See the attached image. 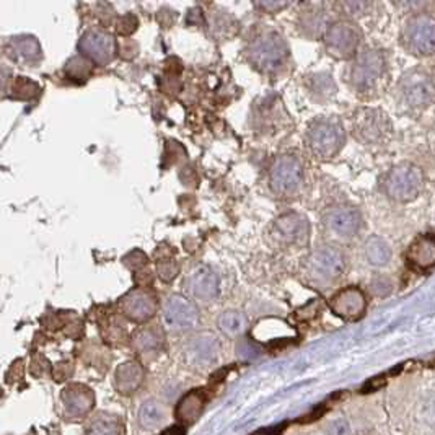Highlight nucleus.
<instances>
[{"instance_id":"7","label":"nucleus","mask_w":435,"mask_h":435,"mask_svg":"<svg viewBox=\"0 0 435 435\" xmlns=\"http://www.w3.org/2000/svg\"><path fill=\"white\" fill-rule=\"evenodd\" d=\"M424 177L419 166L400 163L393 166L382 177V191L396 202H411L423 191Z\"/></svg>"},{"instance_id":"22","label":"nucleus","mask_w":435,"mask_h":435,"mask_svg":"<svg viewBox=\"0 0 435 435\" xmlns=\"http://www.w3.org/2000/svg\"><path fill=\"white\" fill-rule=\"evenodd\" d=\"M145 378L142 365L139 362H124L119 365L118 370L114 373V387L121 395L129 396L134 391H137Z\"/></svg>"},{"instance_id":"40","label":"nucleus","mask_w":435,"mask_h":435,"mask_svg":"<svg viewBox=\"0 0 435 435\" xmlns=\"http://www.w3.org/2000/svg\"><path fill=\"white\" fill-rule=\"evenodd\" d=\"M290 3L289 2H259L256 3L258 8H261V10H265L267 13H277L281 12L282 8H287Z\"/></svg>"},{"instance_id":"19","label":"nucleus","mask_w":435,"mask_h":435,"mask_svg":"<svg viewBox=\"0 0 435 435\" xmlns=\"http://www.w3.org/2000/svg\"><path fill=\"white\" fill-rule=\"evenodd\" d=\"M62 402L67 419H80L90 413L95 405L94 391L80 383H72L64 388Z\"/></svg>"},{"instance_id":"4","label":"nucleus","mask_w":435,"mask_h":435,"mask_svg":"<svg viewBox=\"0 0 435 435\" xmlns=\"http://www.w3.org/2000/svg\"><path fill=\"white\" fill-rule=\"evenodd\" d=\"M308 150L318 160H331L346 143V131L337 116H320L308 124L305 134Z\"/></svg>"},{"instance_id":"26","label":"nucleus","mask_w":435,"mask_h":435,"mask_svg":"<svg viewBox=\"0 0 435 435\" xmlns=\"http://www.w3.org/2000/svg\"><path fill=\"white\" fill-rule=\"evenodd\" d=\"M87 435H124L123 420L118 416L101 413L90 423Z\"/></svg>"},{"instance_id":"15","label":"nucleus","mask_w":435,"mask_h":435,"mask_svg":"<svg viewBox=\"0 0 435 435\" xmlns=\"http://www.w3.org/2000/svg\"><path fill=\"white\" fill-rule=\"evenodd\" d=\"M78 51L96 66H106L116 55V41L108 31L89 30L78 41Z\"/></svg>"},{"instance_id":"30","label":"nucleus","mask_w":435,"mask_h":435,"mask_svg":"<svg viewBox=\"0 0 435 435\" xmlns=\"http://www.w3.org/2000/svg\"><path fill=\"white\" fill-rule=\"evenodd\" d=\"M139 420H141L142 427L157 429L165 420L163 405L157 401H147L139 411Z\"/></svg>"},{"instance_id":"14","label":"nucleus","mask_w":435,"mask_h":435,"mask_svg":"<svg viewBox=\"0 0 435 435\" xmlns=\"http://www.w3.org/2000/svg\"><path fill=\"white\" fill-rule=\"evenodd\" d=\"M119 308L127 320L134 323H147L155 317L159 302H157V295L152 290L137 287V289L129 290L126 295H123L119 300Z\"/></svg>"},{"instance_id":"27","label":"nucleus","mask_w":435,"mask_h":435,"mask_svg":"<svg viewBox=\"0 0 435 435\" xmlns=\"http://www.w3.org/2000/svg\"><path fill=\"white\" fill-rule=\"evenodd\" d=\"M217 325H219V330L224 332V335L235 337L245 332V330L248 328V320L242 312L229 310V312L220 314L219 320H217Z\"/></svg>"},{"instance_id":"28","label":"nucleus","mask_w":435,"mask_h":435,"mask_svg":"<svg viewBox=\"0 0 435 435\" xmlns=\"http://www.w3.org/2000/svg\"><path fill=\"white\" fill-rule=\"evenodd\" d=\"M364 254L372 266H385L391 258V249L378 237H370L364 245Z\"/></svg>"},{"instance_id":"29","label":"nucleus","mask_w":435,"mask_h":435,"mask_svg":"<svg viewBox=\"0 0 435 435\" xmlns=\"http://www.w3.org/2000/svg\"><path fill=\"white\" fill-rule=\"evenodd\" d=\"M307 87L314 98L328 100L336 94L335 82H332V77L328 76V73H313V76L307 77Z\"/></svg>"},{"instance_id":"35","label":"nucleus","mask_w":435,"mask_h":435,"mask_svg":"<svg viewBox=\"0 0 435 435\" xmlns=\"http://www.w3.org/2000/svg\"><path fill=\"white\" fill-rule=\"evenodd\" d=\"M137 26H139L137 18L131 15V13H126V15L119 17L118 21H116V31H118V35H121V36L132 35L134 31L137 30Z\"/></svg>"},{"instance_id":"34","label":"nucleus","mask_w":435,"mask_h":435,"mask_svg":"<svg viewBox=\"0 0 435 435\" xmlns=\"http://www.w3.org/2000/svg\"><path fill=\"white\" fill-rule=\"evenodd\" d=\"M212 28H214V31L217 35L220 36V38H227V36L230 35H237L238 31V23L237 20H233L229 15V12H217V15L214 17V21H212Z\"/></svg>"},{"instance_id":"11","label":"nucleus","mask_w":435,"mask_h":435,"mask_svg":"<svg viewBox=\"0 0 435 435\" xmlns=\"http://www.w3.org/2000/svg\"><path fill=\"white\" fill-rule=\"evenodd\" d=\"M269 237L272 245L285 249L292 247H303L310 238V222L303 214L289 212L277 217L271 227Z\"/></svg>"},{"instance_id":"37","label":"nucleus","mask_w":435,"mask_h":435,"mask_svg":"<svg viewBox=\"0 0 435 435\" xmlns=\"http://www.w3.org/2000/svg\"><path fill=\"white\" fill-rule=\"evenodd\" d=\"M123 261H124V265H126L127 267H131V269H137V267H142L147 265V256L142 251H139V249H134L132 253H129L127 256H124Z\"/></svg>"},{"instance_id":"10","label":"nucleus","mask_w":435,"mask_h":435,"mask_svg":"<svg viewBox=\"0 0 435 435\" xmlns=\"http://www.w3.org/2000/svg\"><path fill=\"white\" fill-rule=\"evenodd\" d=\"M360 39H362V33L359 26L347 20L331 23L323 36L326 53L339 61L354 59L357 55Z\"/></svg>"},{"instance_id":"1","label":"nucleus","mask_w":435,"mask_h":435,"mask_svg":"<svg viewBox=\"0 0 435 435\" xmlns=\"http://www.w3.org/2000/svg\"><path fill=\"white\" fill-rule=\"evenodd\" d=\"M248 62L258 72L266 76H277L289 62V44L279 31L271 26H259L249 36L245 48Z\"/></svg>"},{"instance_id":"31","label":"nucleus","mask_w":435,"mask_h":435,"mask_svg":"<svg viewBox=\"0 0 435 435\" xmlns=\"http://www.w3.org/2000/svg\"><path fill=\"white\" fill-rule=\"evenodd\" d=\"M39 94H41V87L36 82L31 80V78L17 77L15 80L12 82L10 98L13 100L30 101V100H35Z\"/></svg>"},{"instance_id":"5","label":"nucleus","mask_w":435,"mask_h":435,"mask_svg":"<svg viewBox=\"0 0 435 435\" xmlns=\"http://www.w3.org/2000/svg\"><path fill=\"white\" fill-rule=\"evenodd\" d=\"M305 166L302 159L294 154L277 155L269 170L271 191L279 199H292L302 191Z\"/></svg>"},{"instance_id":"16","label":"nucleus","mask_w":435,"mask_h":435,"mask_svg":"<svg viewBox=\"0 0 435 435\" xmlns=\"http://www.w3.org/2000/svg\"><path fill=\"white\" fill-rule=\"evenodd\" d=\"M330 308L336 317L347 321H355L365 314L367 310V295L359 287H346L335 294L330 300Z\"/></svg>"},{"instance_id":"23","label":"nucleus","mask_w":435,"mask_h":435,"mask_svg":"<svg viewBox=\"0 0 435 435\" xmlns=\"http://www.w3.org/2000/svg\"><path fill=\"white\" fill-rule=\"evenodd\" d=\"M207 400H209V396H207V391L204 388H199V390H193L191 393H188L179 401L177 408V419L179 423L193 424L201 416Z\"/></svg>"},{"instance_id":"39","label":"nucleus","mask_w":435,"mask_h":435,"mask_svg":"<svg viewBox=\"0 0 435 435\" xmlns=\"http://www.w3.org/2000/svg\"><path fill=\"white\" fill-rule=\"evenodd\" d=\"M328 432H330V435H349L350 434L349 424H347L346 420L337 419V420H335V423L330 424V427H328Z\"/></svg>"},{"instance_id":"2","label":"nucleus","mask_w":435,"mask_h":435,"mask_svg":"<svg viewBox=\"0 0 435 435\" xmlns=\"http://www.w3.org/2000/svg\"><path fill=\"white\" fill-rule=\"evenodd\" d=\"M347 83L360 98L370 100L380 95L388 82V61L378 49L367 48L357 53L347 69Z\"/></svg>"},{"instance_id":"41","label":"nucleus","mask_w":435,"mask_h":435,"mask_svg":"<svg viewBox=\"0 0 435 435\" xmlns=\"http://www.w3.org/2000/svg\"><path fill=\"white\" fill-rule=\"evenodd\" d=\"M285 424H279V425H272V427H265V429H259L256 432H253L251 435H281L282 430H284Z\"/></svg>"},{"instance_id":"33","label":"nucleus","mask_w":435,"mask_h":435,"mask_svg":"<svg viewBox=\"0 0 435 435\" xmlns=\"http://www.w3.org/2000/svg\"><path fill=\"white\" fill-rule=\"evenodd\" d=\"M64 72L71 78H73V80H78V78L87 80L91 76V72H94V62H90L87 57H78L77 55V57H72L66 64Z\"/></svg>"},{"instance_id":"32","label":"nucleus","mask_w":435,"mask_h":435,"mask_svg":"<svg viewBox=\"0 0 435 435\" xmlns=\"http://www.w3.org/2000/svg\"><path fill=\"white\" fill-rule=\"evenodd\" d=\"M155 258L157 276L163 282H171L177 279L179 274V267L178 263L175 261V258L170 256L168 253H161V249H159V254L155 253Z\"/></svg>"},{"instance_id":"9","label":"nucleus","mask_w":435,"mask_h":435,"mask_svg":"<svg viewBox=\"0 0 435 435\" xmlns=\"http://www.w3.org/2000/svg\"><path fill=\"white\" fill-rule=\"evenodd\" d=\"M401 44L409 54L427 57L435 54V18L429 13H418L405 23Z\"/></svg>"},{"instance_id":"25","label":"nucleus","mask_w":435,"mask_h":435,"mask_svg":"<svg viewBox=\"0 0 435 435\" xmlns=\"http://www.w3.org/2000/svg\"><path fill=\"white\" fill-rule=\"evenodd\" d=\"M326 15L318 6H310L308 10L302 12L299 17V30L302 31L308 38H318V36H325L326 30Z\"/></svg>"},{"instance_id":"17","label":"nucleus","mask_w":435,"mask_h":435,"mask_svg":"<svg viewBox=\"0 0 435 435\" xmlns=\"http://www.w3.org/2000/svg\"><path fill=\"white\" fill-rule=\"evenodd\" d=\"M186 290L197 302L211 303L219 297L220 279L209 266H196L186 279Z\"/></svg>"},{"instance_id":"12","label":"nucleus","mask_w":435,"mask_h":435,"mask_svg":"<svg viewBox=\"0 0 435 435\" xmlns=\"http://www.w3.org/2000/svg\"><path fill=\"white\" fill-rule=\"evenodd\" d=\"M323 230L331 238L339 242H349L357 237L364 227L360 212L353 206H332L325 212L321 219Z\"/></svg>"},{"instance_id":"18","label":"nucleus","mask_w":435,"mask_h":435,"mask_svg":"<svg viewBox=\"0 0 435 435\" xmlns=\"http://www.w3.org/2000/svg\"><path fill=\"white\" fill-rule=\"evenodd\" d=\"M6 54L13 62L20 64L23 67L38 66L43 59V51H41L38 39L28 35H20L8 39L6 44Z\"/></svg>"},{"instance_id":"3","label":"nucleus","mask_w":435,"mask_h":435,"mask_svg":"<svg viewBox=\"0 0 435 435\" xmlns=\"http://www.w3.org/2000/svg\"><path fill=\"white\" fill-rule=\"evenodd\" d=\"M346 271V256L341 249L325 245L313 249L305 259L303 279L313 289L326 290L341 281Z\"/></svg>"},{"instance_id":"36","label":"nucleus","mask_w":435,"mask_h":435,"mask_svg":"<svg viewBox=\"0 0 435 435\" xmlns=\"http://www.w3.org/2000/svg\"><path fill=\"white\" fill-rule=\"evenodd\" d=\"M346 12V15L350 17H362L370 8L369 2H342L337 6Z\"/></svg>"},{"instance_id":"38","label":"nucleus","mask_w":435,"mask_h":435,"mask_svg":"<svg viewBox=\"0 0 435 435\" xmlns=\"http://www.w3.org/2000/svg\"><path fill=\"white\" fill-rule=\"evenodd\" d=\"M72 372H73L72 365H71V364H64V362H62V364L55 365L54 370H53V377H54V380H57V382H64V380H67L69 377H71Z\"/></svg>"},{"instance_id":"21","label":"nucleus","mask_w":435,"mask_h":435,"mask_svg":"<svg viewBox=\"0 0 435 435\" xmlns=\"http://www.w3.org/2000/svg\"><path fill=\"white\" fill-rule=\"evenodd\" d=\"M220 344L211 332H202L189 341L186 354L194 365H209L219 357Z\"/></svg>"},{"instance_id":"6","label":"nucleus","mask_w":435,"mask_h":435,"mask_svg":"<svg viewBox=\"0 0 435 435\" xmlns=\"http://www.w3.org/2000/svg\"><path fill=\"white\" fill-rule=\"evenodd\" d=\"M353 134L364 145H385L393 136V124L380 108L364 106L354 111L350 118Z\"/></svg>"},{"instance_id":"13","label":"nucleus","mask_w":435,"mask_h":435,"mask_svg":"<svg viewBox=\"0 0 435 435\" xmlns=\"http://www.w3.org/2000/svg\"><path fill=\"white\" fill-rule=\"evenodd\" d=\"M163 323L173 332L189 331L199 323V310L183 295H170L163 303Z\"/></svg>"},{"instance_id":"42","label":"nucleus","mask_w":435,"mask_h":435,"mask_svg":"<svg viewBox=\"0 0 435 435\" xmlns=\"http://www.w3.org/2000/svg\"><path fill=\"white\" fill-rule=\"evenodd\" d=\"M160 435H184V427L183 425H171L170 429H166L165 432H161Z\"/></svg>"},{"instance_id":"24","label":"nucleus","mask_w":435,"mask_h":435,"mask_svg":"<svg viewBox=\"0 0 435 435\" xmlns=\"http://www.w3.org/2000/svg\"><path fill=\"white\" fill-rule=\"evenodd\" d=\"M165 336L160 328L149 326L139 330L132 337V346L139 354L142 355H152L159 354L163 349Z\"/></svg>"},{"instance_id":"20","label":"nucleus","mask_w":435,"mask_h":435,"mask_svg":"<svg viewBox=\"0 0 435 435\" xmlns=\"http://www.w3.org/2000/svg\"><path fill=\"white\" fill-rule=\"evenodd\" d=\"M406 265L413 271L425 272L435 267V237L420 235L406 251Z\"/></svg>"},{"instance_id":"8","label":"nucleus","mask_w":435,"mask_h":435,"mask_svg":"<svg viewBox=\"0 0 435 435\" xmlns=\"http://www.w3.org/2000/svg\"><path fill=\"white\" fill-rule=\"evenodd\" d=\"M400 101L409 111H424L435 101V83L423 69H413L405 73L398 85Z\"/></svg>"}]
</instances>
